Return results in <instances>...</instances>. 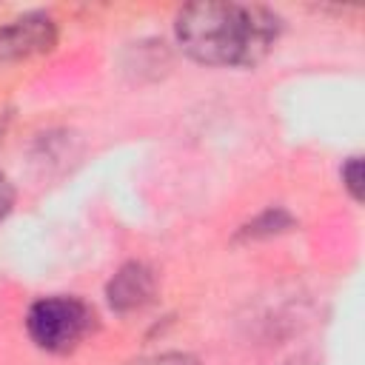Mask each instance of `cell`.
<instances>
[{
	"mask_svg": "<svg viewBox=\"0 0 365 365\" xmlns=\"http://www.w3.org/2000/svg\"><path fill=\"white\" fill-rule=\"evenodd\" d=\"M57 43V26L48 14H23L0 26V63H17L43 51H51Z\"/></svg>",
	"mask_w": 365,
	"mask_h": 365,
	"instance_id": "cell-3",
	"label": "cell"
},
{
	"mask_svg": "<svg viewBox=\"0 0 365 365\" xmlns=\"http://www.w3.org/2000/svg\"><path fill=\"white\" fill-rule=\"evenodd\" d=\"M11 205H14V188H11L9 177L0 174V220H6V214L11 211Z\"/></svg>",
	"mask_w": 365,
	"mask_h": 365,
	"instance_id": "cell-8",
	"label": "cell"
},
{
	"mask_svg": "<svg viewBox=\"0 0 365 365\" xmlns=\"http://www.w3.org/2000/svg\"><path fill=\"white\" fill-rule=\"evenodd\" d=\"M177 40L182 51L205 66H257L277 43L282 23L265 6L222 0L188 3L177 14Z\"/></svg>",
	"mask_w": 365,
	"mask_h": 365,
	"instance_id": "cell-1",
	"label": "cell"
},
{
	"mask_svg": "<svg viewBox=\"0 0 365 365\" xmlns=\"http://www.w3.org/2000/svg\"><path fill=\"white\" fill-rule=\"evenodd\" d=\"M294 228V217L285 208H268L259 217H254L248 225H242L240 240H262V237H274Z\"/></svg>",
	"mask_w": 365,
	"mask_h": 365,
	"instance_id": "cell-5",
	"label": "cell"
},
{
	"mask_svg": "<svg viewBox=\"0 0 365 365\" xmlns=\"http://www.w3.org/2000/svg\"><path fill=\"white\" fill-rule=\"evenodd\" d=\"M91 308L77 297H43L29 308L26 328L37 348L66 354L91 331Z\"/></svg>",
	"mask_w": 365,
	"mask_h": 365,
	"instance_id": "cell-2",
	"label": "cell"
},
{
	"mask_svg": "<svg viewBox=\"0 0 365 365\" xmlns=\"http://www.w3.org/2000/svg\"><path fill=\"white\" fill-rule=\"evenodd\" d=\"M154 291H157V282H154V271L143 262H125L108 282L106 288V297H108V305L120 314H128V311H137L143 305H148L154 299Z\"/></svg>",
	"mask_w": 365,
	"mask_h": 365,
	"instance_id": "cell-4",
	"label": "cell"
},
{
	"mask_svg": "<svg viewBox=\"0 0 365 365\" xmlns=\"http://www.w3.org/2000/svg\"><path fill=\"white\" fill-rule=\"evenodd\" d=\"M342 182L354 200H362V160L359 157H348V163L342 165Z\"/></svg>",
	"mask_w": 365,
	"mask_h": 365,
	"instance_id": "cell-6",
	"label": "cell"
},
{
	"mask_svg": "<svg viewBox=\"0 0 365 365\" xmlns=\"http://www.w3.org/2000/svg\"><path fill=\"white\" fill-rule=\"evenodd\" d=\"M128 365H200L191 354H180V351H168V354H154V356H143L134 359Z\"/></svg>",
	"mask_w": 365,
	"mask_h": 365,
	"instance_id": "cell-7",
	"label": "cell"
}]
</instances>
